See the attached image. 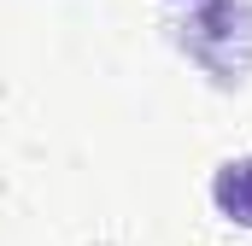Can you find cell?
Segmentation results:
<instances>
[{"mask_svg":"<svg viewBox=\"0 0 252 246\" xmlns=\"http://www.w3.org/2000/svg\"><path fill=\"white\" fill-rule=\"evenodd\" d=\"M211 205L229 223L252 229V158H229V164L211 170Z\"/></svg>","mask_w":252,"mask_h":246,"instance_id":"obj_2","label":"cell"},{"mask_svg":"<svg viewBox=\"0 0 252 246\" xmlns=\"http://www.w3.org/2000/svg\"><path fill=\"white\" fill-rule=\"evenodd\" d=\"M176 47L217 88H241L252 70V0H205L176 24Z\"/></svg>","mask_w":252,"mask_h":246,"instance_id":"obj_1","label":"cell"}]
</instances>
